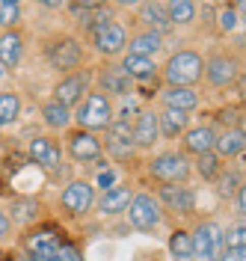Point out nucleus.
<instances>
[{
  "label": "nucleus",
  "mask_w": 246,
  "mask_h": 261,
  "mask_svg": "<svg viewBox=\"0 0 246 261\" xmlns=\"http://www.w3.org/2000/svg\"><path fill=\"white\" fill-rule=\"evenodd\" d=\"M202 74H205V60L196 50H178L163 65V77L169 81V86H190L202 81Z\"/></svg>",
  "instance_id": "f257e3e1"
},
{
  "label": "nucleus",
  "mask_w": 246,
  "mask_h": 261,
  "mask_svg": "<svg viewBox=\"0 0 246 261\" xmlns=\"http://www.w3.org/2000/svg\"><path fill=\"white\" fill-rule=\"evenodd\" d=\"M80 122V130H101V128H110L113 122V104L110 98L101 95V92H89V95L80 101V110L74 116Z\"/></svg>",
  "instance_id": "f03ea898"
},
{
  "label": "nucleus",
  "mask_w": 246,
  "mask_h": 261,
  "mask_svg": "<svg viewBox=\"0 0 246 261\" xmlns=\"http://www.w3.org/2000/svg\"><path fill=\"white\" fill-rule=\"evenodd\" d=\"M148 172L154 178H160L163 184H184L190 175V163L181 151H163L148 163Z\"/></svg>",
  "instance_id": "7ed1b4c3"
},
{
  "label": "nucleus",
  "mask_w": 246,
  "mask_h": 261,
  "mask_svg": "<svg viewBox=\"0 0 246 261\" xmlns=\"http://www.w3.org/2000/svg\"><path fill=\"white\" fill-rule=\"evenodd\" d=\"M190 244H193V258L196 261H216L223 252V228L216 223H202L190 234Z\"/></svg>",
  "instance_id": "20e7f679"
},
{
  "label": "nucleus",
  "mask_w": 246,
  "mask_h": 261,
  "mask_svg": "<svg viewBox=\"0 0 246 261\" xmlns=\"http://www.w3.org/2000/svg\"><path fill=\"white\" fill-rule=\"evenodd\" d=\"M128 217H131V226L140 228V231H151V228L160 226V220H163L157 199H154V196H148V193L133 196L131 205H128Z\"/></svg>",
  "instance_id": "39448f33"
},
{
  "label": "nucleus",
  "mask_w": 246,
  "mask_h": 261,
  "mask_svg": "<svg viewBox=\"0 0 246 261\" xmlns=\"http://www.w3.org/2000/svg\"><path fill=\"white\" fill-rule=\"evenodd\" d=\"M89 83H92V74L89 71H74V74H68L63 81L57 83V89H53V101L57 104H63L66 110H71L74 104H80L86 92H89Z\"/></svg>",
  "instance_id": "423d86ee"
},
{
  "label": "nucleus",
  "mask_w": 246,
  "mask_h": 261,
  "mask_svg": "<svg viewBox=\"0 0 246 261\" xmlns=\"http://www.w3.org/2000/svg\"><path fill=\"white\" fill-rule=\"evenodd\" d=\"M60 205L71 217H83V214H89V208L95 205V187L86 184V181H71L66 190H63V196H60Z\"/></svg>",
  "instance_id": "0eeeda50"
},
{
  "label": "nucleus",
  "mask_w": 246,
  "mask_h": 261,
  "mask_svg": "<svg viewBox=\"0 0 246 261\" xmlns=\"http://www.w3.org/2000/svg\"><path fill=\"white\" fill-rule=\"evenodd\" d=\"M48 57H50V65L53 68H60V71H71V68H77L83 60V48L77 39H57L53 45L48 48Z\"/></svg>",
  "instance_id": "6e6552de"
},
{
  "label": "nucleus",
  "mask_w": 246,
  "mask_h": 261,
  "mask_svg": "<svg viewBox=\"0 0 246 261\" xmlns=\"http://www.w3.org/2000/svg\"><path fill=\"white\" fill-rule=\"evenodd\" d=\"M68 154L77 163H89L101 158V140L89 130H71L68 134Z\"/></svg>",
  "instance_id": "1a4fd4ad"
},
{
  "label": "nucleus",
  "mask_w": 246,
  "mask_h": 261,
  "mask_svg": "<svg viewBox=\"0 0 246 261\" xmlns=\"http://www.w3.org/2000/svg\"><path fill=\"white\" fill-rule=\"evenodd\" d=\"M27 154H30V161H33L36 166H42V169H48V172L60 169V161H63V151H60V146H57L50 137H33L30 146H27Z\"/></svg>",
  "instance_id": "9d476101"
},
{
  "label": "nucleus",
  "mask_w": 246,
  "mask_h": 261,
  "mask_svg": "<svg viewBox=\"0 0 246 261\" xmlns=\"http://www.w3.org/2000/svg\"><path fill=\"white\" fill-rule=\"evenodd\" d=\"M160 202L175 214H193V208H196V193L187 184H163L160 187Z\"/></svg>",
  "instance_id": "9b49d317"
},
{
  "label": "nucleus",
  "mask_w": 246,
  "mask_h": 261,
  "mask_svg": "<svg viewBox=\"0 0 246 261\" xmlns=\"http://www.w3.org/2000/svg\"><path fill=\"white\" fill-rule=\"evenodd\" d=\"M125 45H128V33H125L122 24H113V21H110L104 30L95 33V48H98L104 57H116V54H122Z\"/></svg>",
  "instance_id": "f8f14e48"
},
{
  "label": "nucleus",
  "mask_w": 246,
  "mask_h": 261,
  "mask_svg": "<svg viewBox=\"0 0 246 261\" xmlns=\"http://www.w3.org/2000/svg\"><path fill=\"white\" fill-rule=\"evenodd\" d=\"M205 77L213 83V86H229L234 77H237V60L234 57H211L208 63H205Z\"/></svg>",
  "instance_id": "ddd939ff"
},
{
  "label": "nucleus",
  "mask_w": 246,
  "mask_h": 261,
  "mask_svg": "<svg viewBox=\"0 0 246 261\" xmlns=\"http://www.w3.org/2000/svg\"><path fill=\"white\" fill-rule=\"evenodd\" d=\"M131 137H133V146L140 148H151L160 137V128H157V113L154 110H143L136 116V125L131 128Z\"/></svg>",
  "instance_id": "4468645a"
},
{
  "label": "nucleus",
  "mask_w": 246,
  "mask_h": 261,
  "mask_svg": "<svg viewBox=\"0 0 246 261\" xmlns=\"http://www.w3.org/2000/svg\"><path fill=\"white\" fill-rule=\"evenodd\" d=\"M98 83H101V95H128L131 89V77L119 68V65H104L98 71Z\"/></svg>",
  "instance_id": "2eb2a0df"
},
{
  "label": "nucleus",
  "mask_w": 246,
  "mask_h": 261,
  "mask_svg": "<svg viewBox=\"0 0 246 261\" xmlns=\"http://www.w3.org/2000/svg\"><path fill=\"white\" fill-rule=\"evenodd\" d=\"M163 104L169 110H178V113H190L199 107V95L190 86H166L163 89Z\"/></svg>",
  "instance_id": "dca6fc26"
},
{
  "label": "nucleus",
  "mask_w": 246,
  "mask_h": 261,
  "mask_svg": "<svg viewBox=\"0 0 246 261\" xmlns=\"http://www.w3.org/2000/svg\"><path fill=\"white\" fill-rule=\"evenodd\" d=\"M24 57V39L18 30H6L0 36V63L6 68H15Z\"/></svg>",
  "instance_id": "f3484780"
},
{
  "label": "nucleus",
  "mask_w": 246,
  "mask_h": 261,
  "mask_svg": "<svg viewBox=\"0 0 246 261\" xmlns=\"http://www.w3.org/2000/svg\"><path fill=\"white\" fill-rule=\"evenodd\" d=\"M131 199H133V196H131V187L119 184V187L104 190V196L98 199V208H101V214H122V211H128Z\"/></svg>",
  "instance_id": "a211bd4d"
},
{
  "label": "nucleus",
  "mask_w": 246,
  "mask_h": 261,
  "mask_svg": "<svg viewBox=\"0 0 246 261\" xmlns=\"http://www.w3.org/2000/svg\"><path fill=\"white\" fill-rule=\"evenodd\" d=\"M12 220L9 223H18V226H30L39 220V214H42V205L36 202L33 196H15L12 199Z\"/></svg>",
  "instance_id": "6ab92c4d"
},
{
  "label": "nucleus",
  "mask_w": 246,
  "mask_h": 261,
  "mask_svg": "<svg viewBox=\"0 0 246 261\" xmlns=\"http://www.w3.org/2000/svg\"><path fill=\"white\" fill-rule=\"evenodd\" d=\"M213 140H216V134L208 125H199L184 134V148L193 154H208V151H213Z\"/></svg>",
  "instance_id": "aec40b11"
},
{
  "label": "nucleus",
  "mask_w": 246,
  "mask_h": 261,
  "mask_svg": "<svg viewBox=\"0 0 246 261\" xmlns=\"http://www.w3.org/2000/svg\"><path fill=\"white\" fill-rule=\"evenodd\" d=\"M163 48V36L157 30H148V33H140V36H133L131 39V50L128 54H133V57H146V60H151L157 50Z\"/></svg>",
  "instance_id": "412c9836"
},
{
  "label": "nucleus",
  "mask_w": 246,
  "mask_h": 261,
  "mask_svg": "<svg viewBox=\"0 0 246 261\" xmlns=\"http://www.w3.org/2000/svg\"><path fill=\"white\" fill-rule=\"evenodd\" d=\"M187 122H190V116H187V113L169 110V107L157 116V128H160V134L169 137V140H175L178 134H184V130H187Z\"/></svg>",
  "instance_id": "4be33fe9"
},
{
  "label": "nucleus",
  "mask_w": 246,
  "mask_h": 261,
  "mask_svg": "<svg viewBox=\"0 0 246 261\" xmlns=\"http://www.w3.org/2000/svg\"><path fill=\"white\" fill-rule=\"evenodd\" d=\"M131 81H146V77H154V63L146 60V57H133V54H125V60L119 65Z\"/></svg>",
  "instance_id": "5701e85b"
},
{
  "label": "nucleus",
  "mask_w": 246,
  "mask_h": 261,
  "mask_svg": "<svg viewBox=\"0 0 246 261\" xmlns=\"http://www.w3.org/2000/svg\"><path fill=\"white\" fill-rule=\"evenodd\" d=\"M213 148L220 151V158H234V154H240V151H243V130L240 128L226 130L223 137L213 140Z\"/></svg>",
  "instance_id": "b1692460"
},
{
  "label": "nucleus",
  "mask_w": 246,
  "mask_h": 261,
  "mask_svg": "<svg viewBox=\"0 0 246 261\" xmlns=\"http://www.w3.org/2000/svg\"><path fill=\"white\" fill-rule=\"evenodd\" d=\"M140 21H143V24H148L151 30L157 27V33L166 30V27H169L166 6H163V3H143V6H140Z\"/></svg>",
  "instance_id": "393cba45"
},
{
  "label": "nucleus",
  "mask_w": 246,
  "mask_h": 261,
  "mask_svg": "<svg viewBox=\"0 0 246 261\" xmlns=\"http://www.w3.org/2000/svg\"><path fill=\"white\" fill-rule=\"evenodd\" d=\"M21 116V98L18 92H0V128L12 125Z\"/></svg>",
  "instance_id": "a878e982"
},
{
  "label": "nucleus",
  "mask_w": 246,
  "mask_h": 261,
  "mask_svg": "<svg viewBox=\"0 0 246 261\" xmlns=\"http://www.w3.org/2000/svg\"><path fill=\"white\" fill-rule=\"evenodd\" d=\"M163 6L169 24H190L193 15H196V3H187V0H172V3H163Z\"/></svg>",
  "instance_id": "bb28decb"
},
{
  "label": "nucleus",
  "mask_w": 246,
  "mask_h": 261,
  "mask_svg": "<svg viewBox=\"0 0 246 261\" xmlns=\"http://www.w3.org/2000/svg\"><path fill=\"white\" fill-rule=\"evenodd\" d=\"M42 119H45L48 128H68V122H71V110H66V107L57 104V101H48V104L42 107Z\"/></svg>",
  "instance_id": "cd10ccee"
},
{
  "label": "nucleus",
  "mask_w": 246,
  "mask_h": 261,
  "mask_svg": "<svg viewBox=\"0 0 246 261\" xmlns=\"http://www.w3.org/2000/svg\"><path fill=\"white\" fill-rule=\"evenodd\" d=\"M169 252L175 261H196L193 258V244H190V234L187 231H172L169 238Z\"/></svg>",
  "instance_id": "c85d7f7f"
},
{
  "label": "nucleus",
  "mask_w": 246,
  "mask_h": 261,
  "mask_svg": "<svg viewBox=\"0 0 246 261\" xmlns=\"http://www.w3.org/2000/svg\"><path fill=\"white\" fill-rule=\"evenodd\" d=\"M18 18H21V3H12V0H0V27H15Z\"/></svg>",
  "instance_id": "c756f323"
},
{
  "label": "nucleus",
  "mask_w": 246,
  "mask_h": 261,
  "mask_svg": "<svg viewBox=\"0 0 246 261\" xmlns=\"http://www.w3.org/2000/svg\"><path fill=\"white\" fill-rule=\"evenodd\" d=\"M199 175H202V178H208V181H213L216 178V172H220V158H216V154H213V151H208V154H199Z\"/></svg>",
  "instance_id": "7c9ffc66"
},
{
  "label": "nucleus",
  "mask_w": 246,
  "mask_h": 261,
  "mask_svg": "<svg viewBox=\"0 0 246 261\" xmlns=\"http://www.w3.org/2000/svg\"><path fill=\"white\" fill-rule=\"evenodd\" d=\"M107 148L116 158H133V143H122V140H110L107 137Z\"/></svg>",
  "instance_id": "2f4dec72"
},
{
  "label": "nucleus",
  "mask_w": 246,
  "mask_h": 261,
  "mask_svg": "<svg viewBox=\"0 0 246 261\" xmlns=\"http://www.w3.org/2000/svg\"><path fill=\"white\" fill-rule=\"evenodd\" d=\"M234 190H240V187H237V175H234V172H226V175L220 178V193L231 196Z\"/></svg>",
  "instance_id": "473e14b6"
},
{
  "label": "nucleus",
  "mask_w": 246,
  "mask_h": 261,
  "mask_svg": "<svg viewBox=\"0 0 246 261\" xmlns=\"http://www.w3.org/2000/svg\"><path fill=\"white\" fill-rule=\"evenodd\" d=\"M237 27V18H234V9L226 6V9H220V30H234Z\"/></svg>",
  "instance_id": "72a5a7b5"
},
{
  "label": "nucleus",
  "mask_w": 246,
  "mask_h": 261,
  "mask_svg": "<svg viewBox=\"0 0 246 261\" xmlns=\"http://www.w3.org/2000/svg\"><path fill=\"white\" fill-rule=\"evenodd\" d=\"M98 184L104 187V190H110V187L116 184V172H113V169H107V172H101V175H98Z\"/></svg>",
  "instance_id": "f704fd0d"
},
{
  "label": "nucleus",
  "mask_w": 246,
  "mask_h": 261,
  "mask_svg": "<svg viewBox=\"0 0 246 261\" xmlns=\"http://www.w3.org/2000/svg\"><path fill=\"white\" fill-rule=\"evenodd\" d=\"M9 231H12V223H9V217H6V214L0 211V238H6Z\"/></svg>",
  "instance_id": "c9c22d12"
},
{
  "label": "nucleus",
  "mask_w": 246,
  "mask_h": 261,
  "mask_svg": "<svg viewBox=\"0 0 246 261\" xmlns=\"http://www.w3.org/2000/svg\"><path fill=\"white\" fill-rule=\"evenodd\" d=\"M246 252H226V255H220L216 261H243Z\"/></svg>",
  "instance_id": "e433bc0d"
},
{
  "label": "nucleus",
  "mask_w": 246,
  "mask_h": 261,
  "mask_svg": "<svg viewBox=\"0 0 246 261\" xmlns=\"http://www.w3.org/2000/svg\"><path fill=\"white\" fill-rule=\"evenodd\" d=\"M3 258H6V255H3V252H0V261H3Z\"/></svg>",
  "instance_id": "4c0bfd02"
},
{
  "label": "nucleus",
  "mask_w": 246,
  "mask_h": 261,
  "mask_svg": "<svg viewBox=\"0 0 246 261\" xmlns=\"http://www.w3.org/2000/svg\"><path fill=\"white\" fill-rule=\"evenodd\" d=\"M27 261H33V258H30V255H27Z\"/></svg>",
  "instance_id": "58836bf2"
}]
</instances>
